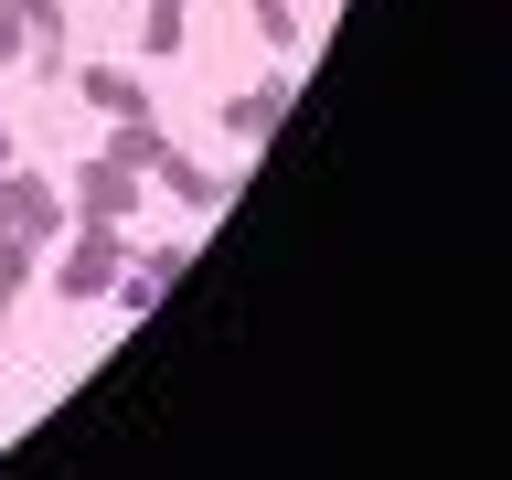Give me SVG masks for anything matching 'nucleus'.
I'll list each match as a JSON object with an SVG mask.
<instances>
[{
  "label": "nucleus",
  "mask_w": 512,
  "mask_h": 480,
  "mask_svg": "<svg viewBox=\"0 0 512 480\" xmlns=\"http://www.w3.org/2000/svg\"><path fill=\"white\" fill-rule=\"evenodd\" d=\"M150 299H160V267H150V256H128V267H118V310L139 320V310H150Z\"/></svg>",
  "instance_id": "nucleus-1"
},
{
  "label": "nucleus",
  "mask_w": 512,
  "mask_h": 480,
  "mask_svg": "<svg viewBox=\"0 0 512 480\" xmlns=\"http://www.w3.org/2000/svg\"><path fill=\"white\" fill-rule=\"evenodd\" d=\"M11 160H22V150H11V128H0V171H11Z\"/></svg>",
  "instance_id": "nucleus-2"
}]
</instances>
